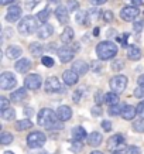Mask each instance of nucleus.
I'll return each mask as SVG.
<instances>
[{
	"mask_svg": "<svg viewBox=\"0 0 144 154\" xmlns=\"http://www.w3.org/2000/svg\"><path fill=\"white\" fill-rule=\"evenodd\" d=\"M9 105H10L9 99H6L5 96H2V98H0V109H2V110L7 109V107H9Z\"/></svg>",
	"mask_w": 144,
	"mask_h": 154,
	"instance_id": "47",
	"label": "nucleus"
},
{
	"mask_svg": "<svg viewBox=\"0 0 144 154\" xmlns=\"http://www.w3.org/2000/svg\"><path fill=\"white\" fill-rule=\"evenodd\" d=\"M123 146H124V136L123 134H115L107 140V147L112 151H121Z\"/></svg>",
	"mask_w": 144,
	"mask_h": 154,
	"instance_id": "9",
	"label": "nucleus"
},
{
	"mask_svg": "<svg viewBox=\"0 0 144 154\" xmlns=\"http://www.w3.org/2000/svg\"><path fill=\"white\" fill-rule=\"evenodd\" d=\"M37 122L40 126H44L47 129H55V130H62L64 129V122H61L57 116V112H54L52 109H41L38 113Z\"/></svg>",
	"mask_w": 144,
	"mask_h": 154,
	"instance_id": "1",
	"label": "nucleus"
},
{
	"mask_svg": "<svg viewBox=\"0 0 144 154\" xmlns=\"http://www.w3.org/2000/svg\"><path fill=\"white\" fill-rule=\"evenodd\" d=\"M42 65L47 66V68H51V66H54V60H52L51 57H42Z\"/></svg>",
	"mask_w": 144,
	"mask_h": 154,
	"instance_id": "41",
	"label": "nucleus"
},
{
	"mask_svg": "<svg viewBox=\"0 0 144 154\" xmlns=\"http://www.w3.org/2000/svg\"><path fill=\"white\" fill-rule=\"evenodd\" d=\"M37 20L38 19H34L33 16H27V17H24V19L19 23V27H17L19 33L23 34V35H30V34H33L34 31H37L38 30Z\"/></svg>",
	"mask_w": 144,
	"mask_h": 154,
	"instance_id": "3",
	"label": "nucleus"
},
{
	"mask_svg": "<svg viewBox=\"0 0 144 154\" xmlns=\"http://www.w3.org/2000/svg\"><path fill=\"white\" fill-rule=\"evenodd\" d=\"M62 79H64L66 86H72V85H75L78 82L79 75L76 74L74 69H69V71H65V72L62 74Z\"/></svg>",
	"mask_w": 144,
	"mask_h": 154,
	"instance_id": "13",
	"label": "nucleus"
},
{
	"mask_svg": "<svg viewBox=\"0 0 144 154\" xmlns=\"http://www.w3.org/2000/svg\"><path fill=\"white\" fill-rule=\"evenodd\" d=\"M57 116L60 119L61 122H66L69 120L71 117H72V109L69 106H65V105H62L57 109Z\"/></svg>",
	"mask_w": 144,
	"mask_h": 154,
	"instance_id": "15",
	"label": "nucleus"
},
{
	"mask_svg": "<svg viewBox=\"0 0 144 154\" xmlns=\"http://www.w3.org/2000/svg\"><path fill=\"white\" fill-rule=\"evenodd\" d=\"M44 89H45V92H48V94H54V92H58V91H62L61 82L57 76H50L45 81V84H44Z\"/></svg>",
	"mask_w": 144,
	"mask_h": 154,
	"instance_id": "11",
	"label": "nucleus"
},
{
	"mask_svg": "<svg viewBox=\"0 0 144 154\" xmlns=\"http://www.w3.org/2000/svg\"><path fill=\"white\" fill-rule=\"evenodd\" d=\"M144 28V21H136L133 24V30H134L136 33H140V31H143Z\"/></svg>",
	"mask_w": 144,
	"mask_h": 154,
	"instance_id": "45",
	"label": "nucleus"
},
{
	"mask_svg": "<svg viewBox=\"0 0 144 154\" xmlns=\"http://www.w3.org/2000/svg\"><path fill=\"white\" fill-rule=\"evenodd\" d=\"M41 85H42V78L38 74H30L24 79V86L30 89V91H37V89L41 88Z\"/></svg>",
	"mask_w": 144,
	"mask_h": 154,
	"instance_id": "7",
	"label": "nucleus"
},
{
	"mask_svg": "<svg viewBox=\"0 0 144 154\" xmlns=\"http://www.w3.org/2000/svg\"><path fill=\"white\" fill-rule=\"evenodd\" d=\"M90 113H92L93 116H100V115H102V106H100V105H95V106L90 109Z\"/></svg>",
	"mask_w": 144,
	"mask_h": 154,
	"instance_id": "44",
	"label": "nucleus"
},
{
	"mask_svg": "<svg viewBox=\"0 0 144 154\" xmlns=\"http://www.w3.org/2000/svg\"><path fill=\"white\" fill-rule=\"evenodd\" d=\"M89 13V19L90 20H96V19H99L100 17V14H103V13H100L98 9H90L88 11Z\"/></svg>",
	"mask_w": 144,
	"mask_h": 154,
	"instance_id": "40",
	"label": "nucleus"
},
{
	"mask_svg": "<svg viewBox=\"0 0 144 154\" xmlns=\"http://www.w3.org/2000/svg\"><path fill=\"white\" fill-rule=\"evenodd\" d=\"M5 154H14V153H11V151H5Z\"/></svg>",
	"mask_w": 144,
	"mask_h": 154,
	"instance_id": "64",
	"label": "nucleus"
},
{
	"mask_svg": "<svg viewBox=\"0 0 144 154\" xmlns=\"http://www.w3.org/2000/svg\"><path fill=\"white\" fill-rule=\"evenodd\" d=\"M140 149L137 146H129V147H126V154H140Z\"/></svg>",
	"mask_w": 144,
	"mask_h": 154,
	"instance_id": "43",
	"label": "nucleus"
},
{
	"mask_svg": "<svg viewBox=\"0 0 144 154\" xmlns=\"http://www.w3.org/2000/svg\"><path fill=\"white\" fill-rule=\"evenodd\" d=\"M102 17H103V20H105V21H107V23H109V21H112V20H113V13H112L110 10H106V11L102 14Z\"/></svg>",
	"mask_w": 144,
	"mask_h": 154,
	"instance_id": "48",
	"label": "nucleus"
},
{
	"mask_svg": "<svg viewBox=\"0 0 144 154\" xmlns=\"http://www.w3.org/2000/svg\"><path fill=\"white\" fill-rule=\"evenodd\" d=\"M137 113V107L131 106V105H123V109H121V117L124 120H133Z\"/></svg>",
	"mask_w": 144,
	"mask_h": 154,
	"instance_id": "18",
	"label": "nucleus"
},
{
	"mask_svg": "<svg viewBox=\"0 0 144 154\" xmlns=\"http://www.w3.org/2000/svg\"><path fill=\"white\" fill-rule=\"evenodd\" d=\"M90 154H103V153H102V151H92Z\"/></svg>",
	"mask_w": 144,
	"mask_h": 154,
	"instance_id": "62",
	"label": "nucleus"
},
{
	"mask_svg": "<svg viewBox=\"0 0 144 154\" xmlns=\"http://www.w3.org/2000/svg\"><path fill=\"white\" fill-rule=\"evenodd\" d=\"M52 33H54V27H52L51 24H48V23H44L41 27H38V30H37L38 37L41 38V40H45V38L51 37Z\"/></svg>",
	"mask_w": 144,
	"mask_h": 154,
	"instance_id": "17",
	"label": "nucleus"
},
{
	"mask_svg": "<svg viewBox=\"0 0 144 154\" xmlns=\"http://www.w3.org/2000/svg\"><path fill=\"white\" fill-rule=\"evenodd\" d=\"M99 34V28H95V30H93V35H98Z\"/></svg>",
	"mask_w": 144,
	"mask_h": 154,
	"instance_id": "60",
	"label": "nucleus"
},
{
	"mask_svg": "<svg viewBox=\"0 0 144 154\" xmlns=\"http://www.w3.org/2000/svg\"><path fill=\"white\" fill-rule=\"evenodd\" d=\"M58 57H60L61 62H69L71 60H74L75 57V50L72 45H64V47L58 48Z\"/></svg>",
	"mask_w": 144,
	"mask_h": 154,
	"instance_id": "10",
	"label": "nucleus"
},
{
	"mask_svg": "<svg viewBox=\"0 0 144 154\" xmlns=\"http://www.w3.org/2000/svg\"><path fill=\"white\" fill-rule=\"evenodd\" d=\"M131 2H133L136 6H141V5H143V0H131Z\"/></svg>",
	"mask_w": 144,
	"mask_h": 154,
	"instance_id": "58",
	"label": "nucleus"
},
{
	"mask_svg": "<svg viewBox=\"0 0 144 154\" xmlns=\"http://www.w3.org/2000/svg\"><path fill=\"white\" fill-rule=\"evenodd\" d=\"M137 82H139L140 86H143V88H144V74H143V75H140L139 79H137Z\"/></svg>",
	"mask_w": 144,
	"mask_h": 154,
	"instance_id": "55",
	"label": "nucleus"
},
{
	"mask_svg": "<svg viewBox=\"0 0 144 154\" xmlns=\"http://www.w3.org/2000/svg\"><path fill=\"white\" fill-rule=\"evenodd\" d=\"M113 154H121V151H113Z\"/></svg>",
	"mask_w": 144,
	"mask_h": 154,
	"instance_id": "63",
	"label": "nucleus"
},
{
	"mask_svg": "<svg viewBox=\"0 0 144 154\" xmlns=\"http://www.w3.org/2000/svg\"><path fill=\"white\" fill-rule=\"evenodd\" d=\"M127 57L129 60H133V61H137L141 58V50L140 47L137 45H129L127 47Z\"/></svg>",
	"mask_w": 144,
	"mask_h": 154,
	"instance_id": "22",
	"label": "nucleus"
},
{
	"mask_svg": "<svg viewBox=\"0 0 144 154\" xmlns=\"http://www.w3.org/2000/svg\"><path fill=\"white\" fill-rule=\"evenodd\" d=\"M11 2H13V0H0V3H2V5H3V6H6V5H10Z\"/></svg>",
	"mask_w": 144,
	"mask_h": 154,
	"instance_id": "57",
	"label": "nucleus"
},
{
	"mask_svg": "<svg viewBox=\"0 0 144 154\" xmlns=\"http://www.w3.org/2000/svg\"><path fill=\"white\" fill-rule=\"evenodd\" d=\"M133 130L137 131V133H144V119L140 117L133 123Z\"/></svg>",
	"mask_w": 144,
	"mask_h": 154,
	"instance_id": "32",
	"label": "nucleus"
},
{
	"mask_svg": "<svg viewBox=\"0 0 144 154\" xmlns=\"http://www.w3.org/2000/svg\"><path fill=\"white\" fill-rule=\"evenodd\" d=\"M127 76H124V75H116V76H113L110 79V89L115 92V94H123L126 91V88H127Z\"/></svg>",
	"mask_w": 144,
	"mask_h": 154,
	"instance_id": "4",
	"label": "nucleus"
},
{
	"mask_svg": "<svg viewBox=\"0 0 144 154\" xmlns=\"http://www.w3.org/2000/svg\"><path fill=\"white\" fill-rule=\"evenodd\" d=\"M14 117H16V112H14L11 107H7V109H5V110H2V119L3 120H14Z\"/></svg>",
	"mask_w": 144,
	"mask_h": 154,
	"instance_id": "28",
	"label": "nucleus"
},
{
	"mask_svg": "<svg viewBox=\"0 0 144 154\" xmlns=\"http://www.w3.org/2000/svg\"><path fill=\"white\" fill-rule=\"evenodd\" d=\"M71 150H72L74 153H81V151L84 150V143L81 140H72V143H71Z\"/></svg>",
	"mask_w": 144,
	"mask_h": 154,
	"instance_id": "35",
	"label": "nucleus"
},
{
	"mask_svg": "<svg viewBox=\"0 0 144 154\" xmlns=\"http://www.w3.org/2000/svg\"><path fill=\"white\" fill-rule=\"evenodd\" d=\"M88 137V134H86V130H85L84 127L81 126H76L72 129V139L74 140H84V139H86Z\"/></svg>",
	"mask_w": 144,
	"mask_h": 154,
	"instance_id": "24",
	"label": "nucleus"
},
{
	"mask_svg": "<svg viewBox=\"0 0 144 154\" xmlns=\"http://www.w3.org/2000/svg\"><path fill=\"white\" fill-rule=\"evenodd\" d=\"M28 154H47V153H44V151H30Z\"/></svg>",
	"mask_w": 144,
	"mask_h": 154,
	"instance_id": "59",
	"label": "nucleus"
},
{
	"mask_svg": "<svg viewBox=\"0 0 144 154\" xmlns=\"http://www.w3.org/2000/svg\"><path fill=\"white\" fill-rule=\"evenodd\" d=\"M50 2H51V3H55V5L57 3H61V0H50Z\"/></svg>",
	"mask_w": 144,
	"mask_h": 154,
	"instance_id": "61",
	"label": "nucleus"
},
{
	"mask_svg": "<svg viewBox=\"0 0 144 154\" xmlns=\"http://www.w3.org/2000/svg\"><path fill=\"white\" fill-rule=\"evenodd\" d=\"M17 85V79L11 72H3L0 75V88L3 91H9Z\"/></svg>",
	"mask_w": 144,
	"mask_h": 154,
	"instance_id": "6",
	"label": "nucleus"
},
{
	"mask_svg": "<svg viewBox=\"0 0 144 154\" xmlns=\"http://www.w3.org/2000/svg\"><path fill=\"white\" fill-rule=\"evenodd\" d=\"M106 103L107 105H110V106L117 105V103H119V95L115 94L113 91H112V92H107L106 94Z\"/></svg>",
	"mask_w": 144,
	"mask_h": 154,
	"instance_id": "30",
	"label": "nucleus"
},
{
	"mask_svg": "<svg viewBox=\"0 0 144 154\" xmlns=\"http://www.w3.org/2000/svg\"><path fill=\"white\" fill-rule=\"evenodd\" d=\"M72 69H74L79 76H82V75H85L89 71V65L85 62V61L78 60V61H75L74 64H72Z\"/></svg>",
	"mask_w": 144,
	"mask_h": 154,
	"instance_id": "19",
	"label": "nucleus"
},
{
	"mask_svg": "<svg viewBox=\"0 0 144 154\" xmlns=\"http://www.w3.org/2000/svg\"><path fill=\"white\" fill-rule=\"evenodd\" d=\"M95 100H96V105H102L103 102H106V94L103 95V92L98 91L96 95H95Z\"/></svg>",
	"mask_w": 144,
	"mask_h": 154,
	"instance_id": "38",
	"label": "nucleus"
},
{
	"mask_svg": "<svg viewBox=\"0 0 144 154\" xmlns=\"http://www.w3.org/2000/svg\"><path fill=\"white\" fill-rule=\"evenodd\" d=\"M96 54H98L99 60H112L113 57L117 54V45L112 41H102L98 44L96 47Z\"/></svg>",
	"mask_w": 144,
	"mask_h": 154,
	"instance_id": "2",
	"label": "nucleus"
},
{
	"mask_svg": "<svg viewBox=\"0 0 144 154\" xmlns=\"http://www.w3.org/2000/svg\"><path fill=\"white\" fill-rule=\"evenodd\" d=\"M55 48H58L57 47V44L55 42H51V44H48L45 47V50L47 51H50V52H58V50H55Z\"/></svg>",
	"mask_w": 144,
	"mask_h": 154,
	"instance_id": "51",
	"label": "nucleus"
},
{
	"mask_svg": "<svg viewBox=\"0 0 144 154\" xmlns=\"http://www.w3.org/2000/svg\"><path fill=\"white\" fill-rule=\"evenodd\" d=\"M45 140L47 137L42 131H33L27 137V144L30 149H40L45 144Z\"/></svg>",
	"mask_w": 144,
	"mask_h": 154,
	"instance_id": "5",
	"label": "nucleus"
},
{
	"mask_svg": "<svg viewBox=\"0 0 144 154\" xmlns=\"http://www.w3.org/2000/svg\"><path fill=\"white\" fill-rule=\"evenodd\" d=\"M129 37H130V35L126 33V34H123V35H120V37H119V41H120L123 45H126V42H127V38H129Z\"/></svg>",
	"mask_w": 144,
	"mask_h": 154,
	"instance_id": "53",
	"label": "nucleus"
},
{
	"mask_svg": "<svg viewBox=\"0 0 144 154\" xmlns=\"http://www.w3.org/2000/svg\"><path fill=\"white\" fill-rule=\"evenodd\" d=\"M90 3H92L93 6H102V5H105L107 0H89Z\"/></svg>",
	"mask_w": 144,
	"mask_h": 154,
	"instance_id": "54",
	"label": "nucleus"
},
{
	"mask_svg": "<svg viewBox=\"0 0 144 154\" xmlns=\"http://www.w3.org/2000/svg\"><path fill=\"white\" fill-rule=\"evenodd\" d=\"M78 7H79V3L76 0H68V10L74 11V10H76Z\"/></svg>",
	"mask_w": 144,
	"mask_h": 154,
	"instance_id": "46",
	"label": "nucleus"
},
{
	"mask_svg": "<svg viewBox=\"0 0 144 154\" xmlns=\"http://www.w3.org/2000/svg\"><path fill=\"white\" fill-rule=\"evenodd\" d=\"M72 40H74V30L71 27H65L62 34H61V41L64 44H69Z\"/></svg>",
	"mask_w": 144,
	"mask_h": 154,
	"instance_id": "25",
	"label": "nucleus"
},
{
	"mask_svg": "<svg viewBox=\"0 0 144 154\" xmlns=\"http://www.w3.org/2000/svg\"><path fill=\"white\" fill-rule=\"evenodd\" d=\"M116 30H109L107 31V37H112V35H116Z\"/></svg>",
	"mask_w": 144,
	"mask_h": 154,
	"instance_id": "56",
	"label": "nucleus"
},
{
	"mask_svg": "<svg viewBox=\"0 0 144 154\" xmlns=\"http://www.w3.org/2000/svg\"><path fill=\"white\" fill-rule=\"evenodd\" d=\"M133 95H134V98L143 99V98H144V88L139 85V86H137V88L134 89V92H133Z\"/></svg>",
	"mask_w": 144,
	"mask_h": 154,
	"instance_id": "42",
	"label": "nucleus"
},
{
	"mask_svg": "<svg viewBox=\"0 0 144 154\" xmlns=\"http://www.w3.org/2000/svg\"><path fill=\"white\" fill-rule=\"evenodd\" d=\"M33 127V122L28 120V119H23V120H19L16 123V129L19 131H23V130H28Z\"/></svg>",
	"mask_w": 144,
	"mask_h": 154,
	"instance_id": "27",
	"label": "nucleus"
},
{
	"mask_svg": "<svg viewBox=\"0 0 144 154\" xmlns=\"http://www.w3.org/2000/svg\"><path fill=\"white\" fill-rule=\"evenodd\" d=\"M68 7H64V6H58L55 10V16L57 20L60 21L61 24H66L69 21V14H68Z\"/></svg>",
	"mask_w": 144,
	"mask_h": 154,
	"instance_id": "14",
	"label": "nucleus"
},
{
	"mask_svg": "<svg viewBox=\"0 0 144 154\" xmlns=\"http://www.w3.org/2000/svg\"><path fill=\"white\" fill-rule=\"evenodd\" d=\"M40 2H41V0H26V2H24L26 5H24V6H26V9H27V10H33L34 7L40 3Z\"/></svg>",
	"mask_w": 144,
	"mask_h": 154,
	"instance_id": "39",
	"label": "nucleus"
},
{
	"mask_svg": "<svg viewBox=\"0 0 144 154\" xmlns=\"http://www.w3.org/2000/svg\"><path fill=\"white\" fill-rule=\"evenodd\" d=\"M37 19L40 20V21H42V23H47L48 19H50V9L45 7L44 10H41V11L37 14Z\"/></svg>",
	"mask_w": 144,
	"mask_h": 154,
	"instance_id": "33",
	"label": "nucleus"
},
{
	"mask_svg": "<svg viewBox=\"0 0 144 154\" xmlns=\"http://www.w3.org/2000/svg\"><path fill=\"white\" fill-rule=\"evenodd\" d=\"M31 68V61L28 60V58H23V60H19L16 62V65H14V69L17 71L19 74H26L28 72Z\"/></svg>",
	"mask_w": 144,
	"mask_h": 154,
	"instance_id": "16",
	"label": "nucleus"
},
{
	"mask_svg": "<svg viewBox=\"0 0 144 154\" xmlns=\"http://www.w3.org/2000/svg\"><path fill=\"white\" fill-rule=\"evenodd\" d=\"M102 68H103L102 60H93L90 62V71H93V72H100Z\"/></svg>",
	"mask_w": 144,
	"mask_h": 154,
	"instance_id": "36",
	"label": "nucleus"
},
{
	"mask_svg": "<svg viewBox=\"0 0 144 154\" xmlns=\"http://www.w3.org/2000/svg\"><path fill=\"white\" fill-rule=\"evenodd\" d=\"M27 96V88L24 86V88H20L17 91H14L13 94H11V102L14 103H19V102H23L24 99Z\"/></svg>",
	"mask_w": 144,
	"mask_h": 154,
	"instance_id": "20",
	"label": "nucleus"
},
{
	"mask_svg": "<svg viewBox=\"0 0 144 154\" xmlns=\"http://www.w3.org/2000/svg\"><path fill=\"white\" fill-rule=\"evenodd\" d=\"M21 17V9L19 6H10L9 10H7V14H6V20L9 23H14Z\"/></svg>",
	"mask_w": 144,
	"mask_h": 154,
	"instance_id": "12",
	"label": "nucleus"
},
{
	"mask_svg": "<svg viewBox=\"0 0 144 154\" xmlns=\"http://www.w3.org/2000/svg\"><path fill=\"white\" fill-rule=\"evenodd\" d=\"M21 54H23V50H21L19 45H10V47H7V50H6V55H7V58H10V60H16V58H19Z\"/></svg>",
	"mask_w": 144,
	"mask_h": 154,
	"instance_id": "21",
	"label": "nucleus"
},
{
	"mask_svg": "<svg viewBox=\"0 0 144 154\" xmlns=\"http://www.w3.org/2000/svg\"><path fill=\"white\" fill-rule=\"evenodd\" d=\"M110 68L113 71H121L123 68H124V61L120 60V58H116V60H113V62H112Z\"/></svg>",
	"mask_w": 144,
	"mask_h": 154,
	"instance_id": "34",
	"label": "nucleus"
},
{
	"mask_svg": "<svg viewBox=\"0 0 144 154\" xmlns=\"http://www.w3.org/2000/svg\"><path fill=\"white\" fill-rule=\"evenodd\" d=\"M102 134L98 133V131H92L90 134L88 136V143L89 146H92V147H98L100 143H102Z\"/></svg>",
	"mask_w": 144,
	"mask_h": 154,
	"instance_id": "23",
	"label": "nucleus"
},
{
	"mask_svg": "<svg viewBox=\"0 0 144 154\" xmlns=\"http://www.w3.org/2000/svg\"><path fill=\"white\" fill-rule=\"evenodd\" d=\"M72 98H74V102H79L81 98H82V91H75Z\"/></svg>",
	"mask_w": 144,
	"mask_h": 154,
	"instance_id": "52",
	"label": "nucleus"
},
{
	"mask_svg": "<svg viewBox=\"0 0 144 154\" xmlns=\"http://www.w3.org/2000/svg\"><path fill=\"white\" fill-rule=\"evenodd\" d=\"M75 19H76V23H79L81 26H85V24L88 23L89 13H86V11H82V10H81V11H78V13H76V17H75Z\"/></svg>",
	"mask_w": 144,
	"mask_h": 154,
	"instance_id": "29",
	"label": "nucleus"
},
{
	"mask_svg": "<svg viewBox=\"0 0 144 154\" xmlns=\"http://www.w3.org/2000/svg\"><path fill=\"white\" fill-rule=\"evenodd\" d=\"M140 14V10L136 6H126L120 10V17L124 21H133L137 19V16Z\"/></svg>",
	"mask_w": 144,
	"mask_h": 154,
	"instance_id": "8",
	"label": "nucleus"
},
{
	"mask_svg": "<svg viewBox=\"0 0 144 154\" xmlns=\"http://www.w3.org/2000/svg\"><path fill=\"white\" fill-rule=\"evenodd\" d=\"M121 109H123V105H113V106L109 107V115L110 116H117V115H121Z\"/></svg>",
	"mask_w": 144,
	"mask_h": 154,
	"instance_id": "37",
	"label": "nucleus"
},
{
	"mask_svg": "<svg viewBox=\"0 0 144 154\" xmlns=\"http://www.w3.org/2000/svg\"><path fill=\"white\" fill-rule=\"evenodd\" d=\"M102 127L105 131H110L112 130V123L109 120H103L102 122Z\"/></svg>",
	"mask_w": 144,
	"mask_h": 154,
	"instance_id": "50",
	"label": "nucleus"
},
{
	"mask_svg": "<svg viewBox=\"0 0 144 154\" xmlns=\"http://www.w3.org/2000/svg\"><path fill=\"white\" fill-rule=\"evenodd\" d=\"M44 50H45V47H44V45H41L40 42H33V44H30V52H31L34 57L42 55Z\"/></svg>",
	"mask_w": 144,
	"mask_h": 154,
	"instance_id": "26",
	"label": "nucleus"
},
{
	"mask_svg": "<svg viewBox=\"0 0 144 154\" xmlns=\"http://www.w3.org/2000/svg\"><path fill=\"white\" fill-rule=\"evenodd\" d=\"M13 140H14V137H13L11 133L3 131V133L0 134V143H2L3 146H7V144H10V143H13Z\"/></svg>",
	"mask_w": 144,
	"mask_h": 154,
	"instance_id": "31",
	"label": "nucleus"
},
{
	"mask_svg": "<svg viewBox=\"0 0 144 154\" xmlns=\"http://www.w3.org/2000/svg\"><path fill=\"white\" fill-rule=\"evenodd\" d=\"M137 115L144 119V100H141V102L137 105Z\"/></svg>",
	"mask_w": 144,
	"mask_h": 154,
	"instance_id": "49",
	"label": "nucleus"
}]
</instances>
